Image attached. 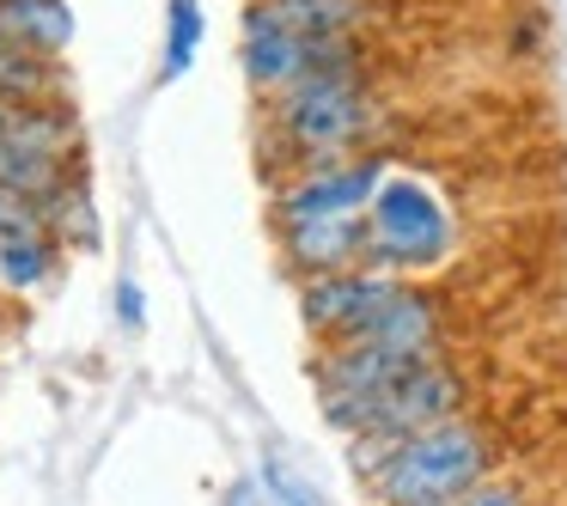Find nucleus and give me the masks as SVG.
Listing matches in <instances>:
<instances>
[{
    "instance_id": "nucleus-1",
    "label": "nucleus",
    "mask_w": 567,
    "mask_h": 506,
    "mask_svg": "<svg viewBox=\"0 0 567 506\" xmlns=\"http://www.w3.org/2000/svg\"><path fill=\"white\" fill-rule=\"evenodd\" d=\"M360 445H372V457L354 452V469L372 482L379 506H445L494 476V440L464 415L440 421L427 433H409V440H360Z\"/></svg>"
},
{
    "instance_id": "nucleus-2",
    "label": "nucleus",
    "mask_w": 567,
    "mask_h": 506,
    "mask_svg": "<svg viewBox=\"0 0 567 506\" xmlns=\"http://www.w3.org/2000/svg\"><path fill=\"white\" fill-rule=\"evenodd\" d=\"M452 238L457 220L445 208V196L415 172H384V184L372 189V208H367V262L384 275H421V269H440L452 257Z\"/></svg>"
},
{
    "instance_id": "nucleus-3",
    "label": "nucleus",
    "mask_w": 567,
    "mask_h": 506,
    "mask_svg": "<svg viewBox=\"0 0 567 506\" xmlns=\"http://www.w3.org/2000/svg\"><path fill=\"white\" fill-rule=\"evenodd\" d=\"M372 116H379V104L367 92V68L318 74L275 99V141L306 165H336L354 147H367Z\"/></svg>"
},
{
    "instance_id": "nucleus-4",
    "label": "nucleus",
    "mask_w": 567,
    "mask_h": 506,
    "mask_svg": "<svg viewBox=\"0 0 567 506\" xmlns=\"http://www.w3.org/2000/svg\"><path fill=\"white\" fill-rule=\"evenodd\" d=\"M457 415H464V379L445 360H421V366L396 372L384 391L330 415V427L348 433V440H409V433H427Z\"/></svg>"
},
{
    "instance_id": "nucleus-5",
    "label": "nucleus",
    "mask_w": 567,
    "mask_h": 506,
    "mask_svg": "<svg viewBox=\"0 0 567 506\" xmlns=\"http://www.w3.org/2000/svg\"><path fill=\"white\" fill-rule=\"evenodd\" d=\"M238 62H245V80L262 92V99H281L299 80L318 74H354L360 62V38H299V31L275 25L269 13L245 7V43H238Z\"/></svg>"
},
{
    "instance_id": "nucleus-6",
    "label": "nucleus",
    "mask_w": 567,
    "mask_h": 506,
    "mask_svg": "<svg viewBox=\"0 0 567 506\" xmlns=\"http://www.w3.org/2000/svg\"><path fill=\"white\" fill-rule=\"evenodd\" d=\"M391 159L379 153H354V159H336V165H311L306 177L281 189L275 202V220H336V214H367L372 208V189L384 184Z\"/></svg>"
},
{
    "instance_id": "nucleus-7",
    "label": "nucleus",
    "mask_w": 567,
    "mask_h": 506,
    "mask_svg": "<svg viewBox=\"0 0 567 506\" xmlns=\"http://www.w3.org/2000/svg\"><path fill=\"white\" fill-rule=\"evenodd\" d=\"M396 281H403V275H384V269H372V262H360V269H330V275H306V281H299V311H306L311 335H323V342H348V335L379 311V299L391 293Z\"/></svg>"
},
{
    "instance_id": "nucleus-8",
    "label": "nucleus",
    "mask_w": 567,
    "mask_h": 506,
    "mask_svg": "<svg viewBox=\"0 0 567 506\" xmlns=\"http://www.w3.org/2000/svg\"><path fill=\"white\" fill-rule=\"evenodd\" d=\"M440 342H445L440 299L421 293L415 281H396L379 299V311L348 342H330V348H384V354H403V360H440Z\"/></svg>"
},
{
    "instance_id": "nucleus-9",
    "label": "nucleus",
    "mask_w": 567,
    "mask_h": 506,
    "mask_svg": "<svg viewBox=\"0 0 567 506\" xmlns=\"http://www.w3.org/2000/svg\"><path fill=\"white\" fill-rule=\"evenodd\" d=\"M281 250H287V269H293L299 281H306V275H330V269H360V262H367V214L287 220Z\"/></svg>"
},
{
    "instance_id": "nucleus-10",
    "label": "nucleus",
    "mask_w": 567,
    "mask_h": 506,
    "mask_svg": "<svg viewBox=\"0 0 567 506\" xmlns=\"http://www.w3.org/2000/svg\"><path fill=\"white\" fill-rule=\"evenodd\" d=\"M0 147H38L55 159L80 153V116L68 99H0Z\"/></svg>"
},
{
    "instance_id": "nucleus-11",
    "label": "nucleus",
    "mask_w": 567,
    "mask_h": 506,
    "mask_svg": "<svg viewBox=\"0 0 567 506\" xmlns=\"http://www.w3.org/2000/svg\"><path fill=\"white\" fill-rule=\"evenodd\" d=\"M0 38L62 62L74 43V13H68V0H0Z\"/></svg>"
},
{
    "instance_id": "nucleus-12",
    "label": "nucleus",
    "mask_w": 567,
    "mask_h": 506,
    "mask_svg": "<svg viewBox=\"0 0 567 506\" xmlns=\"http://www.w3.org/2000/svg\"><path fill=\"white\" fill-rule=\"evenodd\" d=\"M62 269V238L43 226V233H7L0 238V293H43Z\"/></svg>"
},
{
    "instance_id": "nucleus-13",
    "label": "nucleus",
    "mask_w": 567,
    "mask_h": 506,
    "mask_svg": "<svg viewBox=\"0 0 567 506\" xmlns=\"http://www.w3.org/2000/svg\"><path fill=\"white\" fill-rule=\"evenodd\" d=\"M250 7L299 38H354L360 19L372 13L367 0H250Z\"/></svg>"
},
{
    "instance_id": "nucleus-14",
    "label": "nucleus",
    "mask_w": 567,
    "mask_h": 506,
    "mask_svg": "<svg viewBox=\"0 0 567 506\" xmlns=\"http://www.w3.org/2000/svg\"><path fill=\"white\" fill-rule=\"evenodd\" d=\"M0 99H68V68L0 38Z\"/></svg>"
},
{
    "instance_id": "nucleus-15",
    "label": "nucleus",
    "mask_w": 567,
    "mask_h": 506,
    "mask_svg": "<svg viewBox=\"0 0 567 506\" xmlns=\"http://www.w3.org/2000/svg\"><path fill=\"white\" fill-rule=\"evenodd\" d=\"M68 177H74V159H55V153H38V147H0V184L31 196L38 208L68 184Z\"/></svg>"
},
{
    "instance_id": "nucleus-16",
    "label": "nucleus",
    "mask_w": 567,
    "mask_h": 506,
    "mask_svg": "<svg viewBox=\"0 0 567 506\" xmlns=\"http://www.w3.org/2000/svg\"><path fill=\"white\" fill-rule=\"evenodd\" d=\"M202 7L196 0H172L165 7V80H184L189 74V62H196V50H202Z\"/></svg>"
},
{
    "instance_id": "nucleus-17",
    "label": "nucleus",
    "mask_w": 567,
    "mask_h": 506,
    "mask_svg": "<svg viewBox=\"0 0 567 506\" xmlns=\"http://www.w3.org/2000/svg\"><path fill=\"white\" fill-rule=\"evenodd\" d=\"M262 500L269 506H323V494L311 488V476H299L287 457H262Z\"/></svg>"
},
{
    "instance_id": "nucleus-18",
    "label": "nucleus",
    "mask_w": 567,
    "mask_h": 506,
    "mask_svg": "<svg viewBox=\"0 0 567 506\" xmlns=\"http://www.w3.org/2000/svg\"><path fill=\"white\" fill-rule=\"evenodd\" d=\"M43 226H50V220H43L38 202L0 184V238H7V233H43Z\"/></svg>"
},
{
    "instance_id": "nucleus-19",
    "label": "nucleus",
    "mask_w": 567,
    "mask_h": 506,
    "mask_svg": "<svg viewBox=\"0 0 567 506\" xmlns=\"http://www.w3.org/2000/svg\"><path fill=\"white\" fill-rule=\"evenodd\" d=\"M445 506H525V494L513 488V482H476L470 494H457V500H445Z\"/></svg>"
},
{
    "instance_id": "nucleus-20",
    "label": "nucleus",
    "mask_w": 567,
    "mask_h": 506,
    "mask_svg": "<svg viewBox=\"0 0 567 506\" xmlns=\"http://www.w3.org/2000/svg\"><path fill=\"white\" fill-rule=\"evenodd\" d=\"M116 311H123V323H141V287L135 281L116 287Z\"/></svg>"
}]
</instances>
